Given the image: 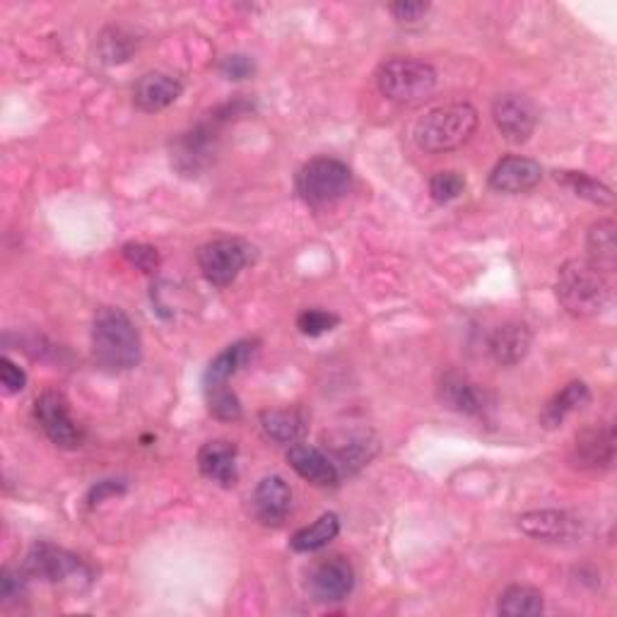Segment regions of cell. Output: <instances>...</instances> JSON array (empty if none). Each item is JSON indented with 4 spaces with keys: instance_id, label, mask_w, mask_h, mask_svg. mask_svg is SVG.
<instances>
[{
    "instance_id": "cell-3",
    "label": "cell",
    "mask_w": 617,
    "mask_h": 617,
    "mask_svg": "<svg viewBox=\"0 0 617 617\" xmlns=\"http://www.w3.org/2000/svg\"><path fill=\"white\" fill-rule=\"evenodd\" d=\"M475 129L477 111L471 105H465V101H456V105H444L427 111L418 121L415 143L420 150L430 155L451 153L471 141Z\"/></svg>"
},
{
    "instance_id": "cell-23",
    "label": "cell",
    "mask_w": 617,
    "mask_h": 617,
    "mask_svg": "<svg viewBox=\"0 0 617 617\" xmlns=\"http://www.w3.org/2000/svg\"><path fill=\"white\" fill-rule=\"evenodd\" d=\"M256 350H258L256 340H239L234 346L225 348L220 355L210 362L203 384H227L239 370H244L246 364L254 360Z\"/></svg>"
},
{
    "instance_id": "cell-20",
    "label": "cell",
    "mask_w": 617,
    "mask_h": 617,
    "mask_svg": "<svg viewBox=\"0 0 617 617\" xmlns=\"http://www.w3.org/2000/svg\"><path fill=\"white\" fill-rule=\"evenodd\" d=\"M441 403L463 415H480L485 410V394L477 384L468 382L461 374H447L439 386Z\"/></svg>"
},
{
    "instance_id": "cell-10",
    "label": "cell",
    "mask_w": 617,
    "mask_h": 617,
    "mask_svg": "<svg viewBox=\"0 0 617 617\" xmlns=\"http://www.w3.org/2000/svg\"><path fill=\"white\" fill-rule=\"evenodd\" d=\"M37 420L56 447L75 449L83 444V430L77 427L65 398L59 391H44L37 398Z\"/></svg>"
},
{
    "instance_id": "cell-1",
    "label": "cell",
    "mask_w": 617,
    "mask_h": 617,
    "mask_svg": "<svg viewBox=\"0 0 617 617\" xmlns=\"http://www.w3.org/2000/svg\"><path fill=\"white\" fill-rule=\"evenodd\" d=\"M93 355L107 372L133 370L141 362V334L129 314L117 306L99 308L93 324Z\"/></svg>"
},
{
    "instance_id": "cell-24",
    "label": "cell",
    "mask_w": 617,
    "mask_h": 617,
    "mask_svg": "<svg viewBox=\"0 0 617 617\" xmlns=\"http://www.w3.org/2000/svg\"><path fill=\"white\" fill-rule=\"evenodd\" d=\"M210 129H196L186 133L184 138L177 143L174 150V162L181 171H198L205 162H208L210 150H213V141H210Z\"/></svg>"
},
{
    "instance_id": "cell-29",
    "label": "cell",
    "mask_w": 617,
    "mask_h": 617,
    "mask_svg": "<svg viewBox=\"0 0 617 617\" xmlns=\"http://www.w3.org/2000/svg\"><path fill=\"white\" fill-rule=\"evenodd\" d=\"M205 386V401H208L210 415L225 422H234L242 418V403H239L237 394L227 384H203Z\"/></svg>"
},
{
    "instance_id": "cell-22",
    "label": "cell",
    "mask_w": 617,
    "mask_h": 617,
    "mask_svg": "<svg viewBox=\"0 0 617 617\" xmlns=\"http://www.w3.org/2000/svg\"><path fill=\"white\" fill-rule=\"evenodd\" d=\"M589 403H591L589 386L584 382H571L562 388V391L555 394L551 401H547V406L541 413V422L547 430H555L562 425L571 413H577V410H581Z\"/></svg>"
},
{
    "instance_id": "cell-7",
    "label": "cell",
    "mask_w": 617,
    "mask_h": 617,
    "mask_svg": "<svg viewBox=\"0 0 617 617\" xmlns=\"http://www.w3.org/2000/svg\"><path fill=\"white\" fill-rule=\"evenodd\" d=\"M326 441V453L330 456V461L336 463L340 475L358 473L360 468L367 465L376 449H379V441H376L372 430H360V427H342L330 432L324 437Z\"/></svg>"
},
{
    "instance_id": "cell-31",
    "label": "cell",
    "mask_w": 617,
    "mask_h": 617,
    "mask_svg": "<svg viewBox=\"0 0 617 617\" xmlns=\"http://www.w3.org/2000/svg\"><path fill=\"white\" fill-rule=\"evenodd\" d=\"M338 324L340 318L336 314L324 312V308H306V312H302L300 318H297V328L308 338L324 336L328 330H334Z\"/></svg>"
},
{
    "instance_id": "cell-14",
    "label": "cell",
    "mask_w": 617,
    "mask_h": 617,
    "mask_svg": "<svg viewBox=\"0 0 617 617\" xmlns=\"http://www.w3.org/2000/svg\"><path fill=\"white\" fill-rule=\"evenodd\" d=\"M571 459L584 471H598L608 468L615 459V430L613 425L589 427L577 434Z\"/></svg>"
},
{
    "instance_id": "cell-19",
    "label": "cell",
    "mask_w": 617,
    "mask_h": 617,
    "mask_svg": "<svg viewBox=\"0 0 617 617\" xmlns=\"http://www.w3.org/2000/svg\"><path fill=\"white\" fill-rule=\"evenodd\" d=\"M201 473L217 485L230 487L237 483V447L227 439H215L203 444L198 451Z\"/></svg>"
},
{
    "instance_id": "cell-30",
    "label": "cell",
    "mask_w": 617,
    "mask_h": 617,
    "mask_svg": "<svg viewBox=\"0 0 617 617\" xmlns=\"http://www.w3.org/2000/svg\"><path fill=\"white\" fill-rule=\"evenodd\" d=\"M463 189H465V179L459 174V171H439V174H434L430 181V193L437 203L456 201L463 193Z\"/></svg>"
},
{
    "instance_id": "cell-36",
    "label": "cell",
    "mask_w": 617,
    "mask_h": 617,
    "mask_svg": "<svg viewBox=\"0 0 617 617\" xmlns=\"http://www.w3.org/2000/svg\"><path fill=\"white\" fill-rule=\"evenodd\" d=\"M22 589H25V581H22V577L15 574V571L5 569V571H3V579H0V596H3V601L20 598Z\"/></svg>"
},
{
    "instance_id": "cell-8",
    "label": "cell",
    "mask_w": 617,
    "mask_h": 617,
    "mask_svg": "<svg viewBox=\"0 0 617 617\" xmlns=\"http://www.w3.org/2000/svg\"><path fill=\"white\" fill-rule=\"evenodd\" d=\"M249 263L246 244L237 239H215V242L198 249V266L205 280L213 282L215 288H227L237 280L239 273Z\"/></svg>"
},
{
    "instance_id": "cell-27",
    "label": "cell",
    "mask_w": 617,
    "mask_h": 617,
    "mask_svg": "<svg viewBox=\"0 0 617 617\" xmlns=\"http://www.w3.org/2000/svg\"><path fill=\"white\" fill-rule=\"evenodd\" d=\"M545 608L543 593L533 586H509L499 596V613L507 617L541 615Z\"/></svg>"
},
{
    "instance_id": "cell-33",
    "label": "cell",
    "mask_w": 617,
    "mask_h": 617,
    "mask_svg": "<svg viewBox=\"0 0 617 617\" xmlns=\"http://www.w3.org/2000/svg\"><path fill=\"white\" fill-rule=\"evenodd\" d=\"M0 382H3L5 394H20L27 386V374L22 372L15 362L8 358L0 360Z\"/></svg>"
},
{
    "instance_id": "cell-9",
    "label": "cell",
    "mask_w": 617,
    "mask_h": 617,
    "mask_svg": "<svg viewBox=\"0 0 617 617\" xmlns=\"http://www.w3.org/2000/svg\"><path fill=\"white\" fill-rule=\"evenodd\" d=\"M352 586H355V569L340 555L318 559L306 579V589L318 603L346 601Z\"/></svg>"
},
{
    "instance_id": "cell-2",
    "label": "cell",
    "mask_w": 617,
    "mask_h": 617,
    "mask_svg": "<svg viewBox=\"0 0 617 617\" xmlns=\"http://www.w3.org/2000/svg\"><path fill=\"white\" fill-rule=\"evenodd\" d=\"M557 300L569 314L596 316L610 306L613 285L591 261H567L557 273Z\"/></svg>"
},
{
    "instance_id": "cell-35",
    "label": "cell",
    "mask_w": 617,
    "mask_h": 617,
    "mask_svg": "<svg viewBox=\"0 0 617 617\" xmlns=\"http://www.w3.org/2000/svg\"><path fill=\"white\" fill-rule=\"evenodd\" d=\"M388 10H391L396 20L418 22L427 15L430 3H422V0H401V3H394Z\"/></svg>"
},
{
    "instance_id": "cell-15",
    "label": "cell",
    "mask_w": 617,
    "mask_h": 617,
    "mask_svg": "<svg viewBox=\"0 0 617 617\" xmlns=\"http://www.w3.org/2000/svg\"><path fill=\"white\" fill-rule=\"evenodd\" d=\"M251 507L263 525H280L292 509V489L278 475L263 477L251 497Z\"/></svg>"
},
{
    "instance_id": "cell-25",
    "label": "cell",
    "mask_w": 617,
    "mask_h": 617,
    "mask_svg": "<svg viewBox=\"0 0 617 617\" xmlns=\"http://www.w3.org/2000/svg\"><path fill=\"white\" fill-rule=\"evenodd\" d=\"M340 531V521L336 513H324V517H318L312 525H306V529L297 531L292 535V551L294 553H316L326 547L330 541L336 539Z\"/></svg>"
},
{
    "instance_id": "cell-6",
    "label": "cell",
    "mask_w": 617,
    "mask_h": 617,
    "mask_svg": "<svg viewBox=\"0 0 617 617\" xmlns=\"http://www.w3.org/2000/svg\"><path fill=\"white\" fill-rule=\"evenodd\" d=\"M27 571L32 577L51 581V584L80 586L89 581V569L85 567L83 559L49 543H39L32 547L27 557Z\"/></svg>"
},
{
    "instance_id": "cell-28",
    "label": "cell",
    "mask_w": 617,
    "mask_h": 617,
    "mask_svg": "<svg viewBox=\"0 0 617 617\" xmlns=\"http://www.w3.org/2000/svg\"><path fill=\"white\" fill-rule=\"evenodd\" d=\"M555 179L574 193V196L584 198L593 205H613V191L601 184L598 179L584 174V171H557Z\"/></svg>"
},
{
    "instance_id": "cell-4",
    "label": "cell",
    "mask_w": 617,
    "mask_h": 617,
    "mask_svg": "<svg viewBox=\"0 0 617 617\" xmlns=\"http://www.w3.org/2000/svg\"><path fill=\"white\" fill-rule=\"evenodd\" d=\"M376 85L386 99L403 107H415L434 95L437 71L425 61L398 56V59L382 63L379 73H376Z\"/></svg>"
},
{
    "instance_id": "cell-13",
    "label": "cell",
    "mask_w": 617,
    "mask_h": 617,
    "mask_svg": "<svg viewBox=\"0 0 617 617\" xmlns=\"http://www.w3.org/2000/svg\"><path fill=\"white\" fill-rule=\"evenodd\" d=\"M543 179V167L529 157H505L501 162L489 174V189H495L497 193H509V196H517V193H525L541 184Z\"/></svg>"
},
{
    "instance_id": "cell-5",
    "label": "cell",
    "mask_w": 617,
    "mask_h": 617,
    "mask_svg": "<svg viewBox=\"0 0 617 617\" xmlns=\"http://www.w3.org/2000/svg\"><path fill=\"white\" fill-rule=\"evenodd\" d=\"M352 174L348 165L334 157H316L297 174V193L312 208H326L350 193Z\"/></svg>"
},
{
    "instance_id": "cell-26",
    "label": "cell",
    "mask_w": 617,
    "mask_h": 617,
    "mask_svg": "<svg viewBox=\"0 0 617 617\" xmlns=\"http://www.w3.org/2000/svg\"><path fill=\"white\" fill-rule=\"evenodd\" d=\"M586 244H589V254H591L593 266H598L603 273H613L615 261H617L615 222L613 220H601V222L593 225Z\"/></svg>"
},
{
    "instance_id": "cell-18",
    "label": "cell",
    "mask_w": 617,
    "mask_h": 617,
    "mask_svg": "<svg viewBox=\"0 0 617 617\" xmlns=\"http://www.w3.org/2000/svg\"><path fill=\"white\" fill-rule=\"evenodd\" d=\"M531 346H533L531 328L521 322L501 324L493 334V338H489V352H493L495 362L501 364V367H513V364H519L525 355H529Z\"/></svg>"
},
{
    "instance_id": "cell-17",
    "label": "cell",
    "mask_w": 617,
    "mask_h": 617,
    "mask_svg": "<svg viewBox=\"0 0 617 617\" xmlns=\"http://www.w3.org/2000/svg\"><path fill=\"white\" fill-rule=\"evenodd\" d=\"M181 93H184V85L177 77L167 73H147L133 87V101L141 111L155 113L174 105Z\"/></svg>"
},
{
    "instance_id": "cell-11",
    "label": "cell",
    "mask_w": 617,
    "mask_h": 617,
    "mask_svg": "<svg viewBox=\"0 0 617 617\" xmlns=\"http://www.w3.org/2000/svg\"><path fill=\"white\" fill-rule=\"evenodd\" d=\"M493 119L497 131L505 135V141L521 145L533 135L539 123V111L533 101L523 95H501L493 107Z\"/></svg>"
},
{
    "instance_id": "cell-16",
    "label": "cell",
    "mask_w": 617,
    "mask_h": 617,
    "mask_svg": "<svg viewBox=\"0 0 617 617\" xmlns=\"http://www.w3.org/2000/svg\"><path fill=\"white\" fill-rule=\"evenodd\" d=\"M288 461L294 468V473L304 477L306 483H312L316 487H330L340 480V473L336 463L330 461V456L316 447H308V444L297 441L288 449Z\"/></svg>"
},
{
    "instance_id": "cell-12",
    "label": "cell",
    "mask_w": 617,
    "mask_h": 617,
    "mask_svg": "<svg viewBox=\"0 0 617 617\" xmlns=\"http://www.w3.org/2000/svg\"><path fill=\"white\" fill-rule=\"evenodd\" d=\"M519 529L535 541L565 543V541H574L581 533V521L567 511L543 509V511H529L523 513V517H519Z\"/></svg>"
},
{
    "instance_id": "cell-32",
    "label": "cell",
    "mask_w": 617,
    "mask_h": 617,
    "mask_svg": "<svg viewBox=\"0 0 617 617\" xmlns=\"http://www.w3.org/2000/svg\"><path fill=\"white\" fill-rule=\"evenodd\" d=\"M123 256L125 261L131 263L143 273H155L159 268V254L155 246H147V244H125L123 246Z\"/></svg>"
},
{
    "instance_id": "cell-34",
    "label": "cell",
    "mask_w": 617,
    "mask_h": 617,
    "mask_svg": "<svg viewBox=\"0 0 617 617\" xmlns=\"http://www.w3.org/2000/svg\"><path fill=\"white\" fill-rule=\"evenodd\" d=\"M220 71L230 80H246L251 77V73H254V61H251L249 56H227L220 65Z\"/></svg>"
},
{
    "instance_id": "cell-21",
    "label": "cell",
    "mask_w": 617,
    "mask_h": 617,
    "mask_svg": "<svg viewBox=\"0 0 617 617\" xmlns=\"http://www.w3.org/2000/svg\"><path fill=\"white\" fill-rule=\"evenodd\" d=\"M261 430L270 441L285 444V447H292V444L302 441L306 434V418L300 410H288V408H276V410H263L261 418Z\"/></svg>"
},
{
    "instance_id": "cell-37",
    "label": "cell",
    "mask_w": 617,
    "mask_h": 617,
    "mask_svg": "<svg viewBox=\"0 0 617 617\" xmlns=\"http://www.w3.org/2000/svg\"><path fill=\"white\" fill-rule=\"evenodd\" d=\"M125 489L123 483H117V480H105V483H99L93 493H89V505H99V501H105L107 497H113V495H121Z\"/></svg>"
}]
</instances>
